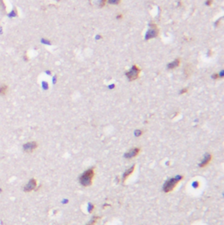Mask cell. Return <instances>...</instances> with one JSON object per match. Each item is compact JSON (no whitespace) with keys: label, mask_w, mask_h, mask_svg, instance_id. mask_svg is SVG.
<instances>
[{"label":"cell","mask_w":224,"mask_h":225,"mask_svg":"<svg viewBox=\"0 0 224 225\" xmlns=\"http://www.w3.org/2000/svg\"><path fill=\"white\" fill-rule=\"evenodd\" d=\"M139 152H140V148H139V147H136V148L131 149V150H130V152L125 153V157L126 159H132V158L137 157V156H138V155L139 154Z\"/></svg>","instance_id":"6"},{"label":"cell","mask_w":224,"mask_h":225,"mask_svg":"<svg viewBox=\"0 0 224 225\" xmlns=\"http://www.w3.org/2000/svg\"><path fill=\"white\" fill-rule=\"evenodd\" d=\"M158 33H159V31H158L157 26L156 25H153L148 30V32L146 33L145 40H151V39H153V38H156L158 35Z\"/></svg>","instance_id":"4"},{"label":"cell","mask_w":224,"mask_h":225,"mask_svg":"<svg viewBox=\"0 0 224 225\" xmlns=\"http://www.w3.org/2000/svg\"><path fill=\"white\" fill-rule=\"evenodd\" d=\"M6 6H5V4L4 3V0H0V10L2 11H5Z\"/></svg>","instance_id":"16"},{"label":"cell","mask_w":224,"mask_h":225,"mask_svg":"<svg viewBox=\"0 0 224 225\" xmlns=\"http://www.w3.org/2000/svg\"><path fill=\"white\" fill-rule=\"evenodd\" d=\"M90 5L95 7L102 8L107 4V0H89Z\"/></svg>","instance_id":"9"},{"label":"cell","mask_w":224,"mask_h":225,"mask_svg":"<svg viewBox=\"0 0 224 225\" xmlns=\"http://www.w3.org/2000/svg\"><path fill=\"white\" fill-rule=\"evenodd\" d=\"M94 176H95L94 168H89V169L86 170L85 172L80 176V183L84 187H89V186L92 185Z\"/></svg>","instance_id":"1"},{"label":"cell","mask_w":224,"mask_h":225,"mask_svg":"<svg viewBox=\"0 0 224 225\" xmlns=\"http://www.w3.org/2000/svg\"><path fill=\"white\" fill-rule=\"evenodd\" d=\"M38 147V144L36 142H28L26 145H24V150L27 152H33L36 148Z\"/></svg>","instance_id":"7"},{"label":"cell","mask_w":224,"mask_h":225,"mask_svg":"<svg viewBox=\"0 0 224 225\" xmlns=\"http://www.w3.org/2000/svg\"><path fill=\"white\" fill-rule=\"evenodd\" d=\"M42 86L44 87L45 89H47V87H48V85H47V83H46V82H43V83H42Z\"/></svg>","instance_id":"21"},{"label":"cell","mask_w":224,"mask_h":225,"mask_svg":"<svg viewBox=\"0 0 224 225\" xmlns=\"http://www.w3.org/2000/svg\"><path fill=\"white\" fill-rule=\"evenodd\" d=\"M135 167H136V166H135V165H132L131 168H129L128 170H126L125 172L124 175H123V181H124V182H125L126 180L128 179V178H129V177H130V176L132 175V172H134V170H135Z\"/></svg>","instance_id":"10"},{"label":"cell","mask_w":224,"mask_h":225,"mask_svg":"<svg viewBox=\"0 0 224 225\" xmlns=\"http://www.w3.org/2000/svg\"><path fill=\"white\" fill-rule=\"evenodd\" d=\"M135 134H136V136H137V137H139V136H141V135L143 134V132H142V131H140V130H138V131L135 132Z\"/></svg>","instance_id":"17"},{"label":"cell","mask_w":224,"mask_h":225,"mask_svg":"<svg viewBox=\"0 0 224 225\" xmlns=\"http://www.w3.org/2000/svg\"><path fill=\"white\" fill-rule=\"evenodd\" d=\"M140 72H141V68L137 65H133L132 68L128 72H126V76L129 81H135L139 78Z\"/></svg>","instance_id":"3"},{"label":"cell","mask_w":224,"mask_h":225,"mask_svg":"<svg viewBox=\"0 0 224 225\" xmlns=\"http://www.w3.org/2000/svg\"><path fill=\"white\" fill-rule=\"evenodd\" d=\"M212 3H213V0H207V1H206V5H207L208 6H210L211 5H212Z\"/></svg>","instance_id":"19"},{"label":"cell","mask_w":224,"mask_h":225,"mask_svg":"<svg viewBox=\"0 0 224 225\" xmlns=\"http://www.w3.org/2000/svg\"><path fill=\"white\" fill-rule=\"evenodd\" d=\"M192 72H193L192 65H190V64H187V65L186 66V67H185V69H184L185 74H186V76H189V75H191Z\"/></svg>","instance_id":"12"},{"label":"cell","mask_w":224,"mask_h":225,"mask_svg":"<svg viewBox=\"0 0 224 225\" xmlns=\"http://www.w3.org/2000/svg\"><path fill=\"white\" fill-rule=\"evenodd\" d=\"M212 159H213L212 154H210V153H207V154H205L204 158H203V159L201 160V162L199 164V166H200V167H205V166H207V165L210 163Z\"/></svg>","instance_id":"8"},{"label":"cell","mask_w":224,"mask_h":225,"mask_svg":"<svg viewBox=\"0 0 224 225\" xmlns=\"http://www.w3.org/2000/svg\"><path fill=\"white\" fill-rule=\"evenodd\" d=\"M36 187H37V181H36V180L32 179L30 180V181L26 185L24 190H25V192H31V191H33V190H34L36 188Z\"/></svg>","instance_id":"5"},{"label":"cell","mask_w":224,"mask_h":225,"mask_svg":"<svg viewBox=\"0 0 224 225\" xmlns=\"http://www.w3.org/2000/svg\"><path fill=\"white\" fill-rule=\"evenodd\" d=\"M183 179L182 176H176V177H173V178H171L168 180H166V182L165 183V185L163 187V190L165 193H170L172 192L175 187L177 186L179 182Z\"/></svg>","instance_id":"2"},{"label":"cell","mask_w":224,"mask_h":225,"mask_svg":"<svg viewBox=\"0 0 224 225\" xmlns=\"http://www.w3.org/2000/svg\"><path fill=\"white\" fill-rule=\"evenodd\" d=\"M187 91H188V89H182L180 90L179 94H181V95H182V94H185V93H186Z\"/></svg>","instance_id":"20"},{"label":"cell","mask_w":224,"mask_h":225,"mask_svg":"<svg viewBox=\"0 0 224 225\" xmlns=\"http://www.w3.org/2000/svg\"><path fill=\"white\" fill-rule=\"evenodd\" d=\"M179 64H180V60L179 59H176V60H173L172 62L169 63L167 65V67H168V69H174V68L178 67L179 66Z\"/></svg>","instance_id":"11"},{"label":"cell","mask_w":224,"mask_h":225,"mask_svg":"<svg viewBox=\"0 0 224 225\" xmlns=\"http://www.w3.org/2000/svg\"><path fill=\"white\" fill-rule=\"evenodd\" d=\"M123 18V15L122 14H118L117 16V20H121Z\"/></svg>","instance_id":"22"},{"label":"cell","mask_w":224,"mask_h":225,"mask_svg":"<svg viewBox=\"0 0 224 225\" xmlns=\"http://www.w3.org/2000/svg\"><path fill=\"white\" fill-rule=\"evenodd\" d=\"M211 77H212L213 79H219L218 74H213V75H211Z\"/></svg>","instance_id":"18"},{"label":"cell","mask_w":224,"mask_h":225,"mask_svg":"<svg viewBox=\"0 0 224 225\" xmlns=\"http://www.w3.org/2000/svg\"><path fill=\"white\" fill-rule=\"evenodd\" d=\"M8 91V87L6 85H2L0 86V95L1 96H5Z\"/></svg>","instance_id":"13"},{"label":"cell","mask_w":224,"mask_h":225,"mask_svg":"<svg viewBox=\"0 0 224 225\" xmlns=\"http://www.w3.org/2000/svg\"><path fill=\"white\" fill-rule=\"evenodd\" d=\"M97 220H99L98 216H94V217L91 219V221H90L87 225H95L96 224V223L97 222Z\"/></svg>","instance_id":"14"},{"label":"cell","mask_w":224,"mask_h":225,"mask_svg":"<svg viewBox=\"0 0 224 225\" xmlns=\"http://www.w3.org/2000/svg\"><path fill=\"white\" fill-rule=\"evenodd\" d=\"M122 0H107V2L110 5H118L121 3Z\"/></svg>","instance_id":"15"}]
</instances>
